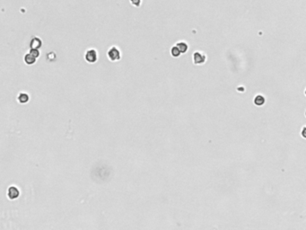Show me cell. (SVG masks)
<instances>
[{
  "label": "cell",
  "mask_w": 306,
  "mask_h": 230,
  "mask_svg": "<svg viewBox=\"0 0 306 230\" xmlns=\"http://www.w3.org/2000/svg\"><path fill=\"white\" fill-rule=\"evenodd\" d=\"M20 192L19 190L15 186H10L7 190V196L10 200H15L19 197Z\"/></svg>",
  "instance_id": "4"
},
{
  "label": "cell",
  "mask_w": 306,
  "mask_h": 230,
  "mask_svg": "<svg viewBox=\"0 0 306 230\" xmlns=\"http://www.w3.org/2000/svg\"><path fill=\"white\" fill-rule=\"evenodd\" d=\"M42 46V41L39 37H33L30 43V48L31 49H39Z\"/></svg>",
  "instance_id": "6"
},
{
  "label": "cell",
  "mask_w": 306,
  "mask_h": 230,
  "mask_svg": "<svg viewBox=\"0 0 306 230\" xmlns=\"http://www.w3.org/2000/svg\"><path fill=\"white\" fill-rule=\"evenodd\" d=\"M171 55H172L173 58H179V57L181 55V52H180V49L176 46V45L171 48Z\"/></svg>",
  "instance_id": "10"
},
{
  "label": "cell",
  "mask_w": 306,
  "mask_h": 230,
  "mask_svg": "<svg viewBox=\"0 0 306 230\" xmlns=\"http://www.w3.org/2000/svg\"><path fill=\"white\" fill-rule=\"evenodd\" d=\"M85 60L89 64H94L98 60V52L95 49H88L85 53Z\"/></svg>",
  "instance_id": "2"
},
{
  "label": "cell",
  "mask_w": 306,
  "mask_h": 230,
  "mask_svg": "<svg viewBox=\"0 0 306 230\" xmlns=\"http://www.w3.org/2000/svg\"><path fill=\"white\" fill-rule=\"evenodd\" d=\"M301 134H302V137H303V138H306V127H304V128H303Z\"/></svg>",
  "instance_id": "13"
},
{
  "label": "cell",
  "mask_w": 306,
  "mask_h": 230,
  "mask_svg": "<svg viewBox=\"0 0 306 230\" xmlns=\"http://www.w3.org/2000/svg\"><path fill=\"white\" fill-rule=\"evenodd\" d=\"M193 63L195 65H202L206 62L207 57L204 53L200 52V51H195L193 53Z\"/></svg>",
  "instance_id": "3"
},
{
  "label": "cell",
  "mask_w": 306,
  "mask_h": 230,
  "mask_svg": "<svg viewBox=\"0 0 306 230\" xmlns=\"http://www.w3.org/2000/svg\"><path fill=\"white\" fill-rule=\"evenodd\" d=\"M121 50L117 46H111L107 51V58L111 62H117L121 59Z\"/></svg>",
  "instance_id": "1"
},
{
  "label": "cell",
  "mask_w": 306,
  "mask_h": 230,
  "mask_svg": "<svg viewBox=\"0 0 306 230\" xmlns=\"http://www.w3.org/2000/svg\"><path fill=\"white\" fill-rule=\"evenodd\" d=\"M33 56H34L36 58H38L39 57H40V55H41V53H40V50L39 49H30V51H29Z\"/></svg>",
  "instance_id": "12"
},
{
  "label": "cell",
  "mask_w": 306,
  "mask_h": 230,
  "mask_svg": "<svg viewBox=\"0 0 306 230\" xmlns=\"http://www.w3.org/2000/svg\"><path fill=\"white\" fill-rule=\"evenodd\" d=\"M305 95H306V91H305Z\"/></svg>",
  "instance_id": "14"
},
{
  "label": "cell",
  "mask_w": 306,
  "mask_h": 230,
  "mask_svg": "<svg viewBox=\"0 0 306 230\" xmlns=\"http://www.w3.org/2000/svg\"><path fill=\"white\" fill-rule=\"evenodd\" d=\"M17 101L19 103L25 104L30 101V95L25 92H21L17 96Z\"/></svg>",
  "instance_id": "5"
},
{
  "label": "cell",
  "mask_w": 306,
  "mask_h": 230,
  "mask_svg": "<svg viewBox=\"0 0 306 230\" xmlns=\"http://www.w3.org/2000/svg\"><path fill=\"white\" fill-rule=\"evenodd\" d=\"M142 1H143V0H130V3L134 7H136V8H138V7H140V6H141V5H142Z\"/></svg>",
  "instance_id": "11"
},
{
  "label": "cell",
  "mask_w": 306,
  "mask_h": 230,
  "mask_svg": "<svg viewBox=\"0 0 306 230\" xmlns=\"http://www.w3.org/2000/svg\"><path fill=\"white\" fill-rule=\"evenodd\" d=\"M23 60H24V63H25L26 65H28V66H32V65H33V64H35V63H36V61H37V58H36L34 56H33V55H32V54L29 52V53H27V54H25V55H24Z\"/></svg>",
  "instance_id": "7"
},
{
  "label": "cell",
  "mask_w": 306,
  "mask_h": 230,
  "mask_svg": "<svg viewBox=\"0 0 306 230\" xmlns=\"http://www.w3.org/2000/svg\"><path fill=\"white\" fill-rule=\"evenodd\" d=\"M254 103H255L256 105H258V106H261V105H263V104L265 103V98H264V96L261 95V94L257 95V96L254 98Z\"/></svg>",
  "instance_id": "9"
},
{
  "label": "cell",
  "mask_w": 306,
  "mask_h": 230,
  "mask_svg": "<svg viewBox=\"0 0 306 230\" xmlns=\"http://www.w3.org/2000/svg\"><path fill=\"white\" fill-rule=\"evenodd\" d=\"M176 46L180 49L181 54H185V53L188 51V49H189V45H188V43H187L186 42H183V41L178 42V43H176Z\"/></svg>",
  "instance_id": "8"
},
{
  "label": "cell",
  "mask_w": 306,
  "mask_h": 230,
  "mask_svg": "<svg viewBox=\"0 0 306 230\" xmlns=\"http://www.w3.org/2000/svg\"><path fill=\"white\" fill-rule=\"evenodd\" d=\"M305 116H306V112H305Z\"/></svg>",
  "instance_id": "15"
}]
</instances>
